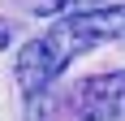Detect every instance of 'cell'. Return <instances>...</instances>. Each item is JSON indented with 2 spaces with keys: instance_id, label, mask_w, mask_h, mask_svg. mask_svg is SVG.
Instances as JSON below:
<instances>
[{
  "instance_id": "3",
  "label": "cell",
  "mask_w": 125,
  "mask_h": 121,
  "mask_svg": "<svg viewBox=\"0 0 125 121\" xmlns=\"http://www.w3.org/2000/svg\"><path fill=\"white\" fill-rule=\"evenodd\" d=\"M99 4H108V0H35V13H61V17H69V13H86V9H99Z\"/></svg>"
},
{
  "instance_id": "1",
  "label": "cell",
  "mask_w": 125,
  "mask_h": 121,
  "mask_svg": "<svg viewBox=\"0 0 125 121\" xmlns=\"http://www.w3.org/2000/svg\"><path fill=\"white\" fill-rule=\"evenodd\" d=\"M104 39H125V4H99L86 13H69L48 35L30 39L17 52V82L26 95L48 91L52 78H61L82 52L99 48Z\"/></svg>"
},
{
  "instance_id": "2",
  "label": "cell",
  "mask_w": 125,
  "mask_h": 121,
  "mask_svg": "<svg viewBox=\"0 0 125 121\" xmlns=\"http://www.w3.org/2000/svg\"><path fill=\"white\" fill-rule=\"evenodd\" d=\"M73 112L82 121H125V69L82 78L73 91Z\"/></svg>"
},
{
  "instance_id": "4",
  "label": "cell",
  "mask_w": 125,
  "mask_h": 121,
  "mask_svg": "<svg viewBox=\"0 0 125 121\" xmlns=\"http://www.w3.org/2000/svg\"><path fill=\"white\" fill-rule=\"evenodd\" d=\"M0 48H9V26L0 22Z\"/></svg>"
}]
</instances>
